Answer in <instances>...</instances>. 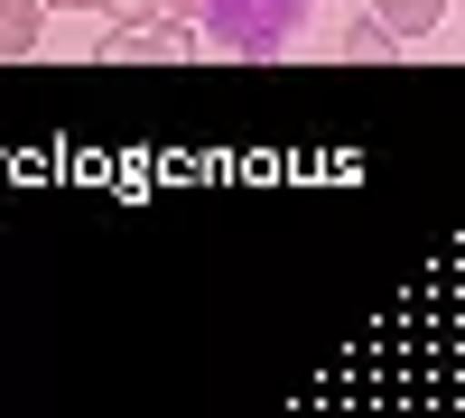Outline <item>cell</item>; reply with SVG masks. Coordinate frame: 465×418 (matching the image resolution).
<instances>
[{"instance_id":"1","label":"cell","mask_w":465,"mask_h":418,"mask_svg":"<svg viewBox=\"0 0 465 418\" xmlns=\"http://www.w3.org/2000/svg\"><path fill=\"white\" fill-rule=\"evenodd\" d=\"M317 0H196V28L223 56H280Z\"/></svg>"},{"instance_id":"2","label":"cell","mask_w":465,"mask_h":418,"mask_svg":"<svg viewBox=\"0 0 465 418\" xmlns=\"http://www.w3.org/2000/svg\"><path fill=\"white\" fill-rule=\"evenodd\" d=\"M47 47V10L37 0H0V65H28Z\"/></svg>"},{"instance_id":"3","label":"cell","mask_w":465,"mask_h":418,"mask_svg":"<svg viewBox=\"0 0 465 418\" xmlns=\"http://www.w3.org/2000/svg\"><path fill=\"white\" fill-rule=\"evenodd\" d=\"M447 10H456V0H372V19L391 28L401 47H410V37H438V28H447Z\"/></svg>"},{"instance_id":"4","label":"cell","mask_w":465,"mask_h":418,"mask_svg":"<svg viewBox=\"0 0 465 418\" xmlns=\"http://www.w3.org/2000/svg\"><path fill=\"white\" fill-rule=\"evenodd\" d=\"M335 56H344V65H381V56H401V37L381 28V19H344V28H335Z\"/></svg>"},{"instance_id":"5","label":"cell","mask_w":465,"mask_h":418,"mask_svg":"<svg viewBox=\"0 0 465 418\" xmlns=\"http://www.w3.org/2000/svg\"><path fill=\"white\" fill-rule=\"evenodd\" d=\"M37 10H47V19H56V10H103V0H37Z\"/></svg>"}]
</instances>
